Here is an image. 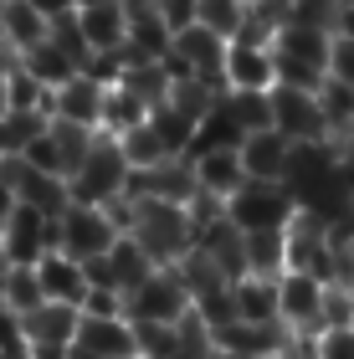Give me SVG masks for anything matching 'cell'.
<instances>
[{
  "label": "cell",
  "mask_w": 354,
  "mask_h": 359,
  "mask_svg": "<svg viewBox=\"0 0 354 359\" xmlns=\"http://www.w3.org/2000/svg\"><path fill=\"white\" fill-rule=\"evenodd\" d=\"M15 62H21V67H26L31 77H36V83H41L46 93H57L62 83H72V77L83 72V62H77L72 52H62V46H57L52 36H46V41H36L31 52H21Z\"/></svg>",
  "instance_id": "22"
},
{
  "label": "cell",
  "mask_w": 354,
  "mask_h": 359,
  "mask_svg": "<svg viewBox=\"0 0 354 359\" xmlns=\"http://www.w3.org/2000/svg\"><path fill=\"white\" fill-rule=\"evenodd\" d=\"M241 267L257 277L287 272V231H241Z\"/></svg>",
  "instance_id": "23"
},
{
  "label": "cell",
  "mask_w": 354,
  "mask_h": 359,
  "mask_svg": "<svg viewBox=\"0 0 354 359\" xmlns=\"http://www.w3.org/2000/svg\"><path fill=\"white\" fill-rule=\"evenodd\" d=\"M41 298V283H36V267H11L6 272V308L11 313H31Z\"/></svg>",
  "instance_id": "30"
},
{
  "label": "cell",
  "mask_w": 354,
  "mask_h": 359,
  "mask_svg": "<svg viewBox=\"0 0 354 359\" xmlns=\"http://www.w3.org/2000/svg\"><path fill=\"white\" fill-rule=\"evenodd\" d=\"M11 113V93H6V77H0V118Z\"/></svg>",
  "instance_id": "42"
},
{
  "label": "cell",
  "mask_w": 354,
  "mask_h": 359,
  "mask_svg": "<svg viewBox=\"0 0 354 359\" xmlns=\"http://www.w3.org/2000/svg\"><path fill=\"white\" fill-rule=\"evenodd\" d=\"M36 283H41V298L46 303L83 308V298H88V267L77 262V257H67V252H46L36 262Z\"/></svg>",
  "instance_id": "17"
},
{
  "label": "cell",
  "mask_w": 354,
  "mask_h": 359,
  "mask_svg": "<svg viewBox=\"0 0 354 359\" xmlns=\"http://www.w3.org/2000/svg\"><path fill=\"white\" fill-rule=\"evenodd\" d=\"M231 303H236V318L241 323H282L278 318V277H236L231 283Z\"/></svg>",
  "instance_id": "21"
},
{
  "label": "cell",
  "mask_w": 354,
  "mask_h": 359,
  "mask_svg": "<svg viewBox=\"0 0 354 359\" xmlns=\"http://www.w3.org/2000/svg\"><path fill=\"white\" fill-rule=\"evenodd\" d=\"M103 83H93L88 72H77L72 83H62L52 93V118L57 123H77V128H93L98 134V123H103Z\"/></svg>",
  "instance_id": "13"
},
{
  "label": "cell",
  "mask_w": 354,
  "mask_h": 359,
  "mask_svg": "<svg viewBox=\"0 0 354 359\" xmlns=\"http://www.w3.org/2000/svg\"><path fill=\"white\" fill-rule=\"evenodd\" d=\"M236 118L247 134H257V128H272V93H226Z\"/></svg>",
  "instance_id": "31"
},
{
  "label": "cell",
  "mask_w": 354,
  "mask_h": 359,
  "mask_svg": "<svg viewBox=\"0 0 354 359\" xmlns=\"http://www.w3.org/2000/svg\"><path fill=\"white\" fill-rule=\"evenodd\" d=\"M118 83L134 93L139 103L154 108V103H165V97L175 93V72L165 67V62H123V77H118Z\"/></svg>",
  "instance_id": "26"
},
{
  "label": "cell",
  "mask_w": 354,
  "mask_h": 359,
  "mask_svg": "<svg viewBox=\"0 0 354 359\" xmlns=\"http://www.w3.org/2000/svg\"><path fill=\"white\" fill-rule=\"evenodd\" d=\"M0 252H6L15 267H36L46 252H57V221L41 216V210H31V205H15L11 221L0 226Z\"/></svg>",
  "instance_id": "10"
},
{
  "label": "cell",
  "mask_w": 354,
  "mask_h": 359,
  "mask_svg": "<svg viewBox=\"0 0 354 359\" xmlns=\"http://www.w3.org/2000/svg\"><path fill=\"white\" fill-rule=\"evenodd\" d=\"M196 359H231V354H221V349H205V354H196Z\"/></svg>",
  "instance_id": "43"
},
{
  "label": "cell",
  "mask_w": 354,
  "mask_h": 359,
  "mask_svg": "<svg viewBox=\"0 0 354 359\" xmlns=\"http://www.w3.org/2000/svg\"><path fill=\"white\" fill-rule=\"evenodd\" d=\"M11 67H15V52H11L6 41H0V77H11Z\"/></svg>",
  "instance_id": "40"
},
{
  "label": "cell",
  "mask_w": 354,
  "mask_h": 359,
  "mask_svg": "<svg viewBox=\"0 0 354 359\" xmlns=\"http://www.w3.org/2000/svg\"><path fill=\"white\" fill-rule=\"evenodd\" d=\"M128 185H134V165H128L123 144L108 134L93 139L88 154L77 159V170L67 175L72 201H83V205H118V201H128Z\"/></svg>",
  "instance_id": "2"
},
{
  "label": "cell",
  "mask_w": 354,
  "mask_h": 359,
  "mask_svg": "<svg viewBox=\"0 0 354 359\" xmlns=\"http://www.w3.org/2000/svg\"><path fill=\"white\" fill-rule=\"evenodd\" d=\"M83 313L88 318H118V313H128V308H123V292L118 287H88Z\"/></svg>",
  "instance_id": "34"
},
{
  "label": "cell",
  "mask_w": 354,
  "mask_h": 359,
  "mask_svg": "<svg viewBox=\"0 0 354 359\" xmlns=\"http://www.w3.org/2000/svg\"><path fill=\"white\" fill-rule=\"evenodd\" d=\"M128 236L144 247L154 267H180L196 252V221L175 201H149V195H128Z\"/></svg>",
  "instance_id": "1"
},
{
  "label": "cell",
  "mask_w": 354,
  "mask_h": 359,
  "mask_svg": "<svg viewBox=\"0 0 354 359\" xmlns=\"http://www.w3.org/2000/svg\"><path fill=\"white\" fill-rule=\"evenodd\" d=\"M15 205H21V201H15V185H11L6 175H0V226L11 221V210H15Z\"/></svg>",
  "instance_id": "38"
},
{
  "label": "cell",
  "mask_w": 354,
  "mask_h": 359,
  "mask_svg": "<svg viewBox=\"0 0 354 359\" xmlns=\"http://www.w3.org/2000/svg\"><path fill=\"white\" fill-rule=\"evenodd\" d=\"M144 118H149V103H139V97L128 93L123 83H114V88L103 93V123H98V134L123 139V134H134Z\"/></svg>",
  "instance_id": "25"
},
{
  "label": "cell",
  "mask_w": 354,
  "mask_h": 359,
  "mask_svg": "<svg viewBox=\"0 0 354 359\" xmlns=\"http://www.w3.org/2000/svg\"><path fill=\"white\" fill-rule=\"evenodd\" d=\"M77 31H83L88 52H123V36H128L123 0H114V6H83L77 11Z\"/></svg>",
  "instance_id": "20"
},
{
  "label": "cell",
  "mask_w": 354,
  "mask_h": 359,
  "mask_svg": "<svg viewBox=\"0 0 354 359\" xmlns=\"http://www.w3.org/2000/svg\"><path fill=\"white\" fill-rule=\"evenodd\" d=\"M149 128H154L159 139H165V149H170L175 159H185V154H190V144H196L200 118H196V113H185L180 103H170V97H165V103H154V108H149Z\"/></svg>",
  "instance_id": "24"
},
{
  "label": "cell",
  "mask_w": 354,
  "mask_h": 359,
  "mask_svg": "<svg viewBox=\"0 0 354 359\" xmlns=\"http://www.w3.org/2000/svg\"><path fill=\"white\" fill-rule=\"evenodd\" d=\"M298 195L287 180H247L231 201H226V221L236 231H287L298 221Z\"/></svg>",
  "instance_id": "5"
},
{
  "label": "cell",
  "mask_w": 354,
  "mask_h": 359,
  "mask_svg": "<svg viewBox=\"0 0 354 359\" xmlns=\"http://www.w3.org/2000/svg\"><path fill=\"white\" fill-rule=\"evenodd\" d=\"M159 15L170 21V31H180L190 21H200V0H159Z\"/></svg>",
  "instance_id": "35"
},
{
  "label": "cell",
  "mask_w": 354,
  "mask_h": 359,
  "mask_svg": "<svg viewBox=\"0 0 354 359\" xmlns=\"http://www.w3.org/2000/svg\"><path fill=\"white\" fill-rule=\"evenodd\" d=\"M46 36H52V21H46L31 0H0V41H6L15 57L31 52V46L46 41Z\"/></svg>",
  "instance_id": "19"
},
{
  "label": "cell",
  "mask_w": 354,
  "mask_h": 359,
  "mask_svg": "<svg viewBox=\"0 0 354 359\" xmlns=\"http://www.w3.org/2000/svg\"><path fill=\"white\" fill-rule=\"evenodd\" d=\"M46 128H52V113L46 108H11L0 118V144H6V154H26Z\"/></svg>",
  "instance_id": "27"
},
{
  "label": "cell",
  "mask_w": 354,
  "mask_h": 359,
  "mask_svg": "<svg viewBox=\"0 0 354 359\" xmlns=\"http://www.w3.org/2000/svg\"><path fill=\"white\" fill-rule=\"evenodd\" d=\"M329 52H334V31L282 21L272 36V57H278V83L282 88H308L318 93L329 83Z\"/></svg>",
  "instance_id": "3"
},
{
  "label": "cell",
  "mask_w": 354,
  "mask_h": 359,
  "mask_svg": "<svg viewBox=\"0 0 354 359\" xmlns=\"http://www.w3.org/2000/svg\"><path fill=\"white\" fill-rule=\"evenodd\" d=\"M226 36L221 31H211L205 21H190L175 31V46H170V57H165V67L175 72V83L180 77H205V83H221V62H226ZM226 88V83H221Z\"/></svg>",
  "instance_id": "7"
},
{
  "label": "cell",
  "mask_w": 354,
  "mask_h": 359,
  "mask_svg": "<svg viewBox=\"0 0 354 359\" xmlns=\"http://www.w3.org/2000/svg\"><path fill=\"white\" fill-rule=\"evenodd\" d=\"M118 144H123V154H128V165H134V170H154V165H165V159H175V154L165 149V139L149 128V118H144L134 134H123Z\"/></svg>",
  "instance_id": "28"
},
{
  "label": "cell",
  "mask_w": 354,
  "mask_h": 359,
  "mask_svg": "<svg viewBox=\"0 0 354 359\" xmlns=\"http://www.w3.org/2000/svg\"><path fill=\"white\" fill-rule=\"evenodd\" d=\"M344 0H293V11H287V21L298 26H318V31H334V15H339Z\"/></svg>",
  "instance_id": "32"
},
{
  "label": "cell",
  "mask_w": 354,
  "mask_h": 359,
  "mask_svg": "<svg viewBox=\"0 0 354 359\" xmlns=\"http://www.w3.org/2000/svg\"><path fill=\"white\" fill-rule=\"evenodd\" d=\"M77 344H88L98 359H144L139 354V329H134V318L118 313V318H88L77 323Z\"/></svg>",
  "instance_id": "14"
},
{
  "label": "cell",
  "mask_w": 354,
  "mask_h": 359,
  "mask_svg": "<svg viewBox=\"0 0 354 359\" xmlns=\"http://www.w3.org/2000/svg\"><path fill=\"white\" fill-rule=\"evenodd\" d=\"M221 83L226 93H272L278 88V57H272V41H231L226 62H221Z\"/></svg>",
  "instance_id": "11"
},
{
  "label": "cell",
  "mask_w": 354,
  "mask_h": 359,
  "mask_svg": "<svg viewBox=\"0 0 354 359\" xmlns=\"http://www.w3.org/2000/svg\"><path fill=\"white\" fill-rule=\"evenodd\" d=\"M123 226H128V201H118V205H83V201H72L57 216V252L77 257V262L108 257V247L123 236Z\"/></svg>",
  "instance_id": "4"
},
{
  "label": "cell",
  "mask_w": 354,
  "mask_h": 359,
  "mask_svg": "<svg viewBox=\"0 0 354 359\" xmlns=\"http://www.w3.org/2000/svg\"><path fill=\"white\" fill-rule=\"evenodd\" d=\"M334 36L354 41V0H344V6H339V15H334Z\"/></svg>",
  "instance_id": "37"
},
{
  "label": "cell",
  "mask_w": 354,
  "mask_h": 359,
  "mask_svg": "<svg viewBox=\"0 0 354 359\" xmlns=\"http://www.w3.org/2000/svg\"><path fill=\"white\" fill-rule=\"evenodd\" d=\"M324 303H329V283L324 277L298 272V267H287L278 277V318L293 334H318L324 329Z\"/></svg>",
  "instance_id": "8"
},
{
  "label": "cell",
  "mask_w": 354,
  "mask_h": 359,
  "mask_svg": "<svg viewBox=\"0 0 354 359\" xmlns=\"http://www.w3.org/2000/svg\"><path fill=\"white\" fill-rule=\"evenodd\" d=\"M247 15H252V0H200V21L221 31V36H241V26H247Z\"/></svg>",
  "instance_id": "29"
},
{
  "label": "cell",
  "mask_w": 354,
  "mask_h": 359,
  "mask_svg": "<svg viewBox=\"0 0 354 359\" xmlns=\"http://www.w3.org/2000/svg\"><path fill=\"white\" fill-rule=\"evenodd\" d=\"M190 170H196V185L216 201H231V195L247 185V170H241V149H205L190 154Z\"/></svg>",
  "instance_id": "18"
},
{
  "label": "cell",
  "mask_w": 354,
  "mask_h": 359,
  "mask_svg": "<svg viewBox=\"0 0 354 359\" xmlns=\"http://www.w3.org/2000/svg\"><path fill=\"white\" fill-rule=\"evenodd\" d=\"M123 308H128L134 323H180L196 308V298H190L180 267H154L139 287L123 292Z\"/></svg>",
  "instance_id": "6"
},
{
  "label": "cell",
  "mask_w": 354,
  "mask_h": 359,
  "mask_svg": "<svg viewBox=\"0 0 354 359\" xmlns=\"http://www.w3.org/2000/svg\"><path fill=\"white\" fill-rule=\"evenodd\" d=\"M26 323V339H31V349H67L77 344V323H83V308H72V303H36L31 313H21Z\"/></svg>",
  "instance_id": "15"
},
{
  "label": "cell",
  "mask_w": 354,
  "mask_h": 359,
  "mask_svg": "<svg viewBox=\"0 0 354 359\" xmlns=\"http://www.w3.org/2000/svg\"><path fill=\"white\" fill-rule=\"evenodd\" d=\"M272 128H278L282 139L293 144H318L329 139V123H324V103H318V93L308 88H272Z\"/></svg>",
  "instance_id": "9"
},
{
  "label": "cell",
  "mask_w": 354,
  "mask_h": 359,
  "mask_svg": "<svg viewBox=\"0 0 354 359\" xmlns=\"http://www.w3.org/2000/svg\"><path fill=\"white\" fill-rule=\"evenodd\" d=\"M83 6H114V0H77V11H83Z\"/></svg>",
  "instance_id": "44"
},
{
  "label": "cell",
  "mask_w": 354,
  "mask_h": 359,
  "mask_svg": "<svg viewBox=\"0 0 354 359\" xmlns=\"http://www.w3.org/2000/svg\"><path fill=\"white\" fill-rule=\"evenodd\" d=\"M293 165V139H282L278 128H257L241 139V170L247 180H287Z\"/></svg>",
  "instance_id": "16"
},
{
  "label": "cell",
  "mask_w": 354,
  "mask_h": 359,
  "mask_svg": "<svg viewBox=\"0 0 354 359\" xmlns=\"http://www.w3.org/2000/svg\"><path fill=\"white\" fill-rule=\"evenodd\" d=\"M31 6H36L46 21H62V15H72V11H77V0H31Z\"/></svg>",
  "instance_id": "36"
},
{
  "label": "cell",
  "mask_w": 354,
  "mask_h": 359,
  "mask_svg": "<svg viewBox=\"0 0 354 359\" xmlns=\"http://www.w3.org/2000/svg\"><path fill=\"white\" fill-rule=\"evenodd\" d=\"M67 359H98V354H93L88 344H67Z\"/></svg>",
  "instance_id": "41"
},
{
  "label": "cell",
  "mask_w": 354,
  "mask_h": 359,
  "mask_svg": "<svg viewBox=\"0 0 354 359\" xmlns=\"http://www.w3.org/2000/svg\"><path fill=\"white\" fill-rule=\"evenodd\" d=\"M0 175L15 185V201L31 205V210H41V216H62V210L72 205V190H67V180L62 175H46V170H31L21 154H6V165H0Z\"/></svg>",
  "instance_id": "12"
},
{
  "label": "cell",
  "mask_w": 354,
  "mask_h": 359,
  "mask_svg": "<svg viewBox=\"0 0 354 359\" xmlns=\"http://www.w3.org/2000/svg\"><path fill=\"white\" fill-rule=\"evenodd\" d=\"M313 359H354V329H318Z\"/></svg>",
  "instance_id": "33"
},
{
  "label": "cell",
  "mask_w": 354,
  "mask_h": 359,
  "mask_svg": "<svg viewBox=\"0 0 354 359\" xmlns=\"http://www.w3.org/2000/svg\"><path fill=\"white\" fill-rule=\"evenodd\" d=\"M257 11H267V15H278V21H287V11H293V0H252Z\"/></svg>",
  "instance_id": "39"
},
{
  "label": "cell",
  "mask_w": 354,
  "mask_h": 359,
  "mask_svg": "<svg viewBox=\"0 0 354 359\" xmlns=\"http://www.w3.org/2000/svg\"><path fill=\"white\" fill-rule=\"evenodd\" d=\"M0 165H6V144H0Z\"/></svg>",
  "instance_id": "45"
}]
</instances>
